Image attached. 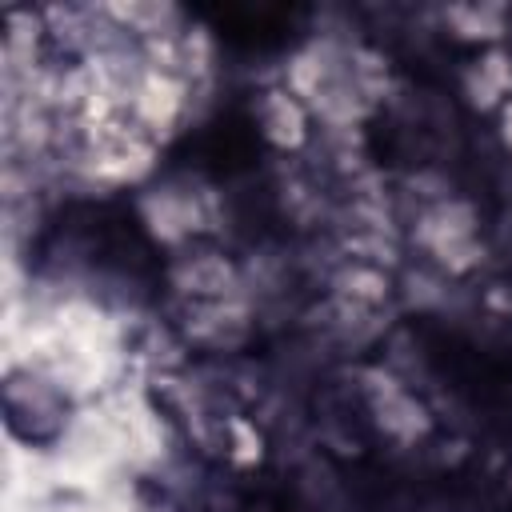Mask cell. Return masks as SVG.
I'll return each instance as SVG.
<instances>
[{
  "mask_svg": "<svg viewBox=\"0 0 512 512\" xmlns=\"http://www.w3.org/2000/svg\"><path fill=\"white\" fill-rule=\"evenodd\" d=\"M4 416L8 428L28 444H48L64 424V404L52 384L32 372H12L4 384Z\"/></svg>",
  "mask_w": 512,
  "mask_h": 512,
  "instance_id": "cell-1",
  "label": "cell"
}]
</instances>
